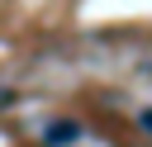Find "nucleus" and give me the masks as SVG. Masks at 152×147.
<instances>
[{
	"label": "nucleus",
	"instance_id": "f257e3e1",
	"mask_svg": "<svg viewBox=\"0 0 152 147\" xmlns=\"http://www.w3.org/2000/svg\"><path fill=\"white\" fill-rule=\"evenodd\" d=\"M76 138H81L76 123H52L48 128V147H62V142H76Z\"/></svg>",
	"mask_w": 152,
	"mask_h": 147
},
{
	"label": "nucleus",
	"instance_id": "7ed1b4c3",
	"mask_svg": "<svg viewBox=\"0 0 152 147\" xmlns=\"http://www.w3.org/2000/svg\"><path fill=\"white\" fill-rule=\"evenodd\" d=\"M0 104H10V95H5V90H0Z\"/></svg>",
	"mask_w": 152,
	"mask_h": 147
},
{
	"label": "nucleus",
	"instance_id": "f03ea898",
	"mask_svg": "<svg viewBox=\"0 0 152 147\" xmlns=\"http://www.w3.org/2000/svg\"><path fill=\"white\" fill-rule=\"evenodd\" d=\"M142 128H147V133H152V109H142Z\"/></svg>",
	"mask_w": 152,
	"mask_h": 147
}]
</instances>
